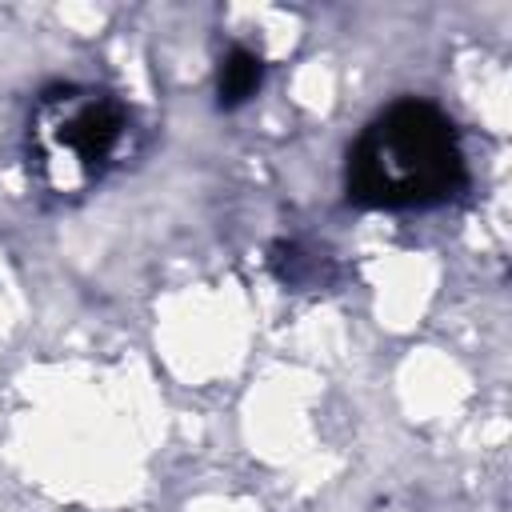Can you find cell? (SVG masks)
Listing matches in <instances>:
<instances>
[{
    "label": "cell",
    "instance_id": "obj_1",
    "mask_svg": "<svg viewBox=\"0 0 512 512\" xmlns=\"http://www.w3.org/2000/svg\"><path fill=\"white\" fill-rule=\"evenodd\" d=\"M460 184V136L424 100L384 108L348 148V196L364 208H428L456 196Z\"/></svg>",
    "mask_w": 512,
    "mask_h": 512
},
{
    "label": "cell",
    "instance_id": "obj_2",
    "mask_svg": "<svg viewBox=\"0 0 512 512\" xmlns=\"http://www.w3.org/2000/svg\"><path fill=\"white\" fill-rule=\"evenodd\" d=\"M128 128H132L128 104L116 100L112 92H96V88L48 92L32 116L28 164L36 168L44 188L60 196L84 192L116 164Z\"/></svg>",
    "mask_w": 512,
    "mask_h": 512
},
{
    "label": "cell",
    "instance_id": "obj_3",
    "mask_svg": "<svg viewBox=\"0 0 512 512\" xmlns=\"http://www.w3.org/2000/svg\"><path fill=\"white\" fill-rule=\"evenodd\" d=\"M264 80V60L248 48H232L224 60H220V76H216V96H220V108H240L248 96H256Z\"/></svg>",
    "mask_w": 512,
    "mask_h": 512
}]
</instances>
